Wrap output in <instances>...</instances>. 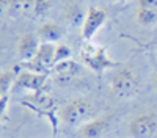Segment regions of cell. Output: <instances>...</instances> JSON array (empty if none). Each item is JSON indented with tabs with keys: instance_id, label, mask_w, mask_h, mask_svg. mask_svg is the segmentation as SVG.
I'll use <instances>...</instances> for the list:
<instances>
[{
	"instance_id": "cell-15",
	"label": "cell",
	"mask_w": 157,
	"mask_h": 138,
	"mask_svg": "<svg viewBox=\"0 0 157 138\" xmlns=\"http://www.w3.org/2000/svg\"><path fill=\"white\" fill-rule=\"evenodd\" d=\"M71 55H72V50L69 46L66 44H58L55 47V65L57 63H61V61H66V60H71ZM54 65V66H55Z\"/></svg>"
},
{
	"instance_id": "cell-11",
	"label": "cell",
	"mask_w": 157,
	"mask_h": 138,
	"mask_svg": "<svg viewBox=\"0 0 157 138\" xmlns=\"http://www.w3.org/2000/svg\"><path fill=\"white\" fill-rule=\"evenodd\" d=\"M55 74V80L60 82V83H68L71 82L75 74L78 72V65L71 60H66V61H61V63H57V65L52 68Z\"/></svg>"
},
{
	"instance_id": "cell-19",
	"label": "cell",
	"mask_w": 157,
	"mask_h": 138,
	"mask_svg": "<svg viewBox=\"0 0 157 138\" xmlns=\"http://www.w3.org/2000/svg\"><path fill=\"white\" fill-rule=\"evenodd\" d=\"M151 85H152V88L157 91V69L152 72V75H151Z\"/></svg>"
},
{
	"instance_id": "cell-1",
	"label": "cell",
	"mask_w": 157,
	"mask_h": 138,
	"mask_svg": "<svg viewBox=\"0 0 157 138\" xmlns=\"http://www.w3.org/2000/svg\"><path fill=\"white\" fill-rule=\"evenodd\" d=\"M110 91L116 97H130L138 91V75L132 66H118L109 77Z\"/></svg>"
},
{
	"instance_id": "cell-8",
	"label": "cell",
	"mask_w": 157,
	"mask_h": 138,
	"mask_svg": "<svg viewBox=\"0 0 157 138\" xmlns=\"http://www.w3.org/2000/svg\"><path fill=\"white\" fill-rule=\"evenodd\" d=\"M46 83V75L41 72L35 71H25L16 75L13 90H30V91H38L41 90L43 85Z\"/></svg>"
},
{
	"instance_id": "cell-5",
	"label": "cell",
	"mask_w": 157,
	"mask_h": 138,
	"mask_svg": "<svg viewBox=\"0 0 157 138\" xmlns=\"http://www.w3.org/2000/svg\"><path fill=\"white\" fill-rule=\"evenodd\" d=\"M107 11L102 9L99 6H90L86 11L85 21L82 24V38L85 41H91L94 38V35L105 25L107 22Z\"/></svg>"
},
{
	"instance_id": "cell-9",
	"label": "cell",
	"mask_w": 157,
	"mask_h": 138,
	"mask_svg": "<svg viewBox=\"0 0 157 138\" xmlns=\"http://www.w3.org/2000/svg\"><path fill=\"white\" fill-rule=\"evenodd\" d=\"M39 38L38 35H33V33H24L19 36L17 39V44H16V52H17V57L21 60H25L29 61L33 58V55L38 52L39 49Z\"/></svg>"
},
{
	"instance_id": "cell-2",
	"label": "cell",
	"mask_w": 157,
	"mask_h": 138,
	"mask_svg": "<svg viewBox=\"0 0 157 138\" xmlns=\"http://www.w3.org/2000/svg\"><path fill=\"white\" fill-rule=\"evenodd\" d=\"M82 63L93 72H104L107 69H113L118 63L110 58L107 49L104 46H98L93 41H85L80 49Z\"/></svg>"
},
{
	"instance_id": "cell-3",
	"label": "cell",
	"mask_w": 157,
	"mask_h": 138,
	"mask_svg": "<svg viewBox=\"0 0 157 138\" xmlns=\"http://www.w3.org/2000/svg\"><path fill=\"white\" fill-rule=\"evenodd\" d=\"M129 138H155L157 136V113L152 110H141L127 122Z\"/></svg>"
},
{
	"instance_id": "cell-7",
	"label": "cell",
	"mask_w": 157,
	"mask_h": 138,
	"mask_svg": "<svg viewBox=\"0 0 157 138\" xmlns=\"http://www.w3.org/2000/svg\"><path fill=\"white\" fill-rule=\"evenodd\" d=\"M113 118L110 113H102V115L91 118L82 125H78L77 135L80 138H101L110 127Z\"/></svg>"
},
{
	"instance_id": "cell-18",
	"label": "cell",
	"mask_w": 157,
	"mask_h": 138,
	"mask_svg": "<svg viewBox=\"0 0 157 138\" xmlns=\"http://www.w3.org/2000/svg\"><path fill=\"white\" fill-rule=\"evenodd\" d=\"M135 9H157V0H137Z\"/></svg>"
},
{
	"instance_id": "cell-4",
	"label": "cell",
	"mask_w": 157,
	"mask_h": 138,
	"mask_svg": "<svg viewBox=\"0 0 157 138\" xmlns=\"http://www.w3.org/2000/svg\"><path fill=\"white\" fill-rule=\"evenodd\" d=\"M61 121L66 125H82L93 115V104L86 97H75L61 108Z\"/></svg>"
},
{
	"instance_id": "cell-6",
	"label": "cell",
	"mask_w": 157,
	"mask_h": 138,
	"mask_svg": "<svg viewBox=\"0 0 157 138\" xmlns=\"http://www.w3.org/2000/svg\"><path fill=\"white\" fill-rule=\"evenodd\" d=\"M55 47L57 46H54L52 43H41L33 58L27 61L29 69L35 72H41V74L44 71L52 69L55 65Z\"/></svg>"
},
{
	"instance_id": "cell-16",
	"label": "cell",
	"mask_w": 157,
	"mask_h": 138,
	"mask_svg": "<svg viewBox=\"0 0 157 138\" xmlns=\"http://www.w3.org/2000/svg\"><path fill=\"white\" fill-rule=\"evenodd\" d=\"M52 2L50 0H35V13L33 16H44L46 13L50 9Z\"/></svg>"
},
{
	"instance_id": "cell-13",
	"label": "cell",
	"mask_w": 157,
	"mask_h": 138,
	"mask_svg": "<svg viewBox=\"0 0 157 138\" xmlns=\"http://www.w3.org/2000/svg\"><path fill=\"white\" fill-rule=\"evenodd\" d=\"M85 16H86V13H83L80 5H77V3H71V5L66 6V9H64V21L69 25H80L82 27Z\"/></svg>"
},
{
	"instance_id": "cell-17",
	"label": "cell",
	"mask_w": 157,
	"mask_h": 138,
	"mask_svg": "<svg viewBox=\"0 0 157 138\" xmlns=\"http://www.w3.org/2000/svg\"><path fill=\"white\" fill-rule=\"evenodd\" d=\"M14 80H16V75L13 74V72H5V74L2 75V91H3V94H5L8 90H13Z\"/></svg>"
},
{
	"instance_id": "cell-20",
	"label": "cell",
	"mask_w": 157,
	"mask_h": 138,
	"mask_svg": "<svg viewBox=\"0 0 157 138\" xmlns=\"http://www.w3.org/2000/svg\"><path fill=\"white\" fill-rule=\"evenodd\" d=\"M115 2H123V0H115Z\"/></svg>"
},
{
	"instance_id": "cell-12",
	"label": "cell",
	"mask_w": 157,
	"mask_h": 138,
	"mask_svg": "<svg viewBox=\"0 0 157 138\" xmlns=\"http://www.w3.org/2000/svg\"><path fill=\"white\" fill-rule=\"evenodd\" d=\"M8 13L14 17L33 16L35 13V0H8Z\"/></svg>"
},
{
	"instance_id": "cell-14",
	"label": "cell",
	"mask_w": 157,
	"mask_h": 138,
	"mask_svg": "<svg viewBox=\"0 0 157 138\" xmlns=\"http://www.w3.org/2000/svg\"><path fill=\"white\" fill-rule=\"evenodd\" d=\"M135 22L140 27H151L157 24V9H135Z\"/></svg>"
},
{
	"instance_id": "cell-10",
	"label": "cell",
	"mask_w": 157,
	"mask_h": 138,
	"mask_svg": "<svg viewBox=\"0 0 157 138\" xmlns=\"http://www.w3.org/2000/svg\"><path fill=\"white\" fill-rule=\"evenodd\" d=\"M36 35L38 38L41 39L43 43H57L61 39L63 36V28L60 27V25L54 21H49V22H44L38 27L36 30Z\"/></svg>"
}]
</instances>
